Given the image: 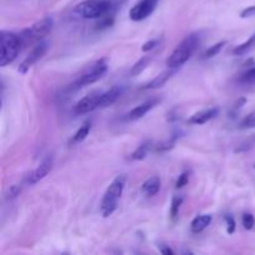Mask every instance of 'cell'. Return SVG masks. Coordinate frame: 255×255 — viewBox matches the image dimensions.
Segmentation results:
<instances>
[{
  "mask_svg": "<svg viewBox=\"0 0 255 255\" xmlns=\"http://www.w3.org/2000/svg\"><path fill=\"white\" fill-rule=\"evenodd\" d=\"M254 168H255V164H254Z\"/></svg>",
  "mask_w": 255,
  "mask_h": 255,
  "instance_id": "obj_36",
  "label": "cell"
},
{
  "mask_svg": "<svg viewBox=\"0 0 255 255\" xmlns=\"http://www.w3.org/2000/svg\"><path fill=\"white\" fill-rule=\"evenodd\" d=\"M107 69H109V65H107L106 60L101 59L99 61L95 62L94 65L89 67L79 79L76 80V82L70 86V89H80V87H84V86H89V85L94 84V82L99 81L102 76L107 72Z\"/></svg>",
  "mask_w": 255,
  "mask_h": 255,
  "instance_id": "obj_6",
  "label": "cell"
},
{
  "mask_svg": "<svg viewBox=\"0 0 255 255\" xmlns=\"http://www.w3.org/2000/svg\"><path fill=\"white\" fill-rule=\"evenodd\" d=\"M122 92H124V89L120 86H115L112 89H110L109 91L102 92L101 97H100L99 109H105V107H109L111 105H114L121 97Z\"/></svg>",
  "mask_w": 255,
  "mask_h": 255,
  "instance_id": "obj_12",
  "label": "cell"
},
{
  "mask_svg": "<svg viewBox=\"0 0 255 255\" xmlns=\"http://www.w3.org/2000/svg\"><path fill=\"white\" fill-rule=\"evenodd\" d=\"M199 42H201V35L198 32H193V34H189L188 36L184 37L179 42L178 46L173 50L171 56L167 59V66L169 69H178L182 65L186 64L193 56Z\"/></svg>",
  "mask_w": 255,
  "mask_h": 255,
  "instance_id": "obj_2",
  "label": "cell"
},
{
  "mask_svg": "<svg viewBox=\"0 0 255 255\" xmlns=\"http://www.w3.org/2000/svg\"><path fill=\"white\" fill-rule=\"evenodd\" d=\"M91 127H92V122L91 121H86L79 129L76 131V133L72 136L71 141H70V144H77V143H81L87 136H89L90 131H91Z\"/></svg>",
  "mask_w": 255,
  "mask_h": 255,
  "instance_id": "obj_17",
  "label": "cell"
},
{
  "mask_svg": "<svg viewBox=\"0 0 255 255\" xmlns=\"http://www.w3.org/2000/svg\"><path fill=\"white\" fill-rule=\"evenodd\" d=\"M159 0H141L129 10V17L133 21H142L147 19L156 9Z\"/></svg>",
  "mask_w": 255,
  "mask_h": 255,
  "instance_id": "obj_9",
  "label": "cell"
},
{
  "mask_svg": "<svg viewBox=\"0 0 255 255\" xmlns=\"http://www.w3.org/2000/svg\"><path fill=\"white\" fill-rule=\"evenodd\" d=\"M47 49H49V42L47 41H40L37 42L34 46V49L27 54V56L25 57L24 61L20 64L19 66V72L21 74H26L30 70V67L34 66L45 54H46Z\"/></svg>",
  "mask_w": 255,
  "mask_h": 255,
  "instance_id": "obj_7",
  "label": "cell"
},
{
  "mask_svg": "<svg viewBox=\"0 0 255 255\" xmlns=\"http://www.w3.org/2000/svg\"><path fill=\"white\" fill-rule=\"evenodd\" d=\"M212 219L213 218L209 214H203V216L196 217L191 223V231L193 233H201V232H203L212 223Z\"/></svg>",
  "mask_w": 255,
  "mask_h": 255,
  "instance_id": "obj_16",
  "label": "cell"
},
{
  "mask_svg": "<svg viewBox=\"0 0 255 255\" xmlns=\"http://www.w3.org/2000/svg\"><path fill=\"white\" fill-rule=\"evenodd\" d=\"M182 203H183V197L182 196H174L172 199V206H171V218L176 221L177 217L179 214V209H181Z\"/></svg>",
  "mask_w": 255,
  "mask_h": 255,
  "instance_id": "obj_23",
  "label": "cell"
},
{
  "mask_svg": "<svg viewBox=\"0 0 255 255\" xmlns=\"http://www.w3.org/2000/svg\"><path fill=\"white\" fill-rule=\"evenodd\" d=\"M242 223H243V227L247 231H252L255 226V219L253 214L244 213L243 217H242Z\"/></svg>",
  "mask_w": 255,
  "mask_h": 255,
  "instance_id": "obj_28",
  "label": "cell"
},
{
  "mask_svg": "<svg viewBox=\"0 0 255 255\" xmlns=\"http://www.w3.org/2000/svg\"><path fill=\"white\" fill-rule=\"evenodd\" d=\"M151 61H152L151 56L141 57V59H139L138 61L132 66L131 71H129V75H131V76H138L139 74H142V72L147 69V66H148Z\"/></svg>",
  "mask_w": 255,
  "mask_h": 255,
  "instance_id": "obj_19",
  "label": "cell"
},
{
  "mask_svg": "<svg viewBox=\"0 0 255 255\" xmlns=\"http://www.w3.org/2000/svg\"><path fill=\"white\" fill-rule=\"evenodd\" d=\"M21 186L19 184H12L7 188L6 193H5V199L6 201H11V199H15L20 193H21Z\"/></svg>",
  "mask_w": 255,
  "mask_h": 255,
  "instance_id": "obj_26",
  "label": "cell"
},
{
  "mask_svg": "<svg viewBox=\"0 0 255 255\" xmlns=\"http://www.w3.org/2000/svg\"><path fill=\"white\" fill-rule=\"evenodd\" d=\"M159 45V39H153V40H149V41H147L146 44L142 46V51L147 52L149 51V50H153L154 47L158 46Z\"/></svg>",
  "mask_w": 255,
  "mask_h": 255,
  "instance_id": "obj_31",
  "label": "cell"
},
{
  "mask_svg": "<svg viewBox=\"0 0 255 255\" xmlns=\"http://www.w3.org/2000/svg\"><path fill=\"white\" fill-rule=\"evenodd\" d=\"M181 119V114H179V110L178 109H173L168 112L167 115V121L169 122H176Z\"/></svg>",
  "mask_w": 255,
  "mask_h": 255,
  "instance_id": "obj_32",
  "label": "cell"
},
{
  "mask_svg": "<svg viewBox=\"0 0 255 255\" xmlns=\"http://www.w3.org/2000/svg\"><path fill=\"white\" fill-rule=\"evenodd\" d=\"M101 91H94L91 94L82 97L79 102L74 106V112L76 115H86L90 112L99 109L100 97H101Z\"/></svg>",
  "mask_w": 255,
  "mask_h": 255,
  "instance_id": "obj_8",
  "label": "cell"
},
{
  "mask_svg": "<svg viewBox=\"0 0 255 255\" xmlns=\"http://www.w3.org/2000/svg\"><path fill=\"white\" fill-rule=\"evenodd\" d=\"M121 2L119 0H84L75 6V14L84 19H100L105 15L112 14Z\"/></svg>",
  "mask_w": 255,
  "mask_h": 255,
  "instance_id": "obj_1",
  "label": "cell"
},
{
  "mask_svg": "<svg viewBox=\"0 0 255 255\" xmlns=\"http://www.w3.org/2000/svg\"><path fill=\"white\" fill-rule=\"evenodd\" d=\"M127 176L126 174H119L114 181L107 187L101 202V212L105 218L111 216L117 208V202L121 198L124 193L125 186H126Z\"/></svg>",
  "mask_w": 255,
  "mask_h": 255,
  "instance_id": "obj_3",
  "label": "cell"
},
{
  "mask_svg": "<svg viewBox=\"0 0 255 255\" xmlns=\"http://www.w3.org/2000/svg\"><path fill=\"white\" fill-rule=\"evenodd\" d=\"M151 147H152V141H144L143 143L139 144V146L134 149L133 153L131 154L132 161H142V159L146 158V156L148 154Z\"/></svg>",
  "mask_w": 255,
  "mask_h": 255,
  "instance_id": "obj_18",
  "label": "cell"
},
{
  "mask_svg": "<svg viewBox=\"0 0 255 255\" xmlns=\"http://www.w3.org/2000/svg\"><path fill=\"white\" fill-rule=\"evenodd\" d=\"M159 252H161L162 254H164V255H169V254H173L174 252L172 251L171 248H169V247H167V246H163V244H162L161 247H159Z\"/></svg>",
  "mask_w": 255,
  "mask_h": 255,
  "instance_id": "obj_35",
  "label": "cell"
},
{
  "mask_svg": "<svg viewBox=\"0 0 255 255\" xmlns=\"http://www.w3.org/2000/svg\"><path fill=\"white\" fill-rule=\"evenodd\" d=\"M239 81L243 84H255V67H252V69L247 70L244 74H242Z\"/></svg>",
  "mask_w": 255,
  "mask_h": 255,
  "instance_id": "obj_27",
  "label": "cell"
},
{
  "mask_svg": "<svg viewBox=\"0 0 255 255\" xmlns=\"http://www.w3.org/2000/svg\"><path fill=\"white\" fill-rule=\"evenodd\" d=\"M178 137H181V136H179V133L173 134V136H172L169 139H167V141L159 142L158 144H156V146H154V149H156L157 152L169 151V149H172L174 147V144H176V141H177V138H178Z\"/></svg>",
  "mask_w": 255,
  "mask_h": 255,
  "instance_id": "obj_21",
  "label": "cell"
},
{
  "mask_svg": "<svg viewBox=\"0 0 255 255\" xmlns=\"http://www.w3.org/2000/svg\"><path fill=\"white\" fill-rule=\"evenodd\" d=\"M218 114H219L218 107H213V109L204 110V111L194 114L193 116L188 120V122L191 125H203V124H207L208 121H211V120L216 119V117L218 116Z\"/></svg>",
  "mask_w": 255,
  "mask_h": 255,
  "instance_id": "obj_13",
  "label": "cell"
},
{
  "mask_svg": "<svg viewBox=\"0 0 255 255\" xmlns=\"http://www.w3.org/2000/svg\"><path fill=\"white\" fill-rule=\"evenodd\" d=\"M52 167H54V156L50 154V156L45 157V158L42 159L41 163L27 176L26 183L29 184V186H32V184L37 183V182H40L41 179H44L45 177L51 172Z\"/></svg>",
  "mask_w": 255,
  "mask_h": 255,
  "instance_id": "obj_10",
  "label": "cell"
},
{
  "mask_svg": "<svg viewBox=\"0 0 255 255\" xmlns=\"http://www.w3.org/2000/svg\"><path fill=\"white\" fill-rule=\"evenodd\" d=\"M22 41L19 35L11 31H0V66L11 64L21 50Z\"/></svg>",
  "mask_w": 255,
  "mask_h": 255,
  "instance_id": "obj_4",
  "label": "cell"
},
{
  "mask_svg": "<svg viewBox=\"0 0 255 255\" xmlns=\"http://www.w3.org/2000/svg\"><path fill=\"white\" fill-rule=\"evenodd\" d=\"M239 128L241 129H251L255 128V111L251 112L249 115H247L243 120L239 124Z\"/></svg>",
  "mask_w": 255,
  "mask_h": 255,
  "instance_id": "obj_24",
  "label": "cell"
},
{
  "mask_svg": "<svg viewBox=\"0 0 255 255\" xmlns=\"http://www.w3.org/2000/svg\"><path fill=\"white\" fill-rule=\"evenodd\" d=\"M254 46H255V34L252 35V36L249 37L246 42L238 45V46L233 50V54L234 55H244V54H247L248 51H251Z\"/></svg>",
  "mask_w": 255,
  "mask_h": 255,
  "instance_id": "obj_20",
  "label": "cell"
},
{
  "mask_svg": "<svg viewBox=\"0 0 255 255\" xmlns=\"http://www.w3.org/2000/svg\"><path fill=\"white\" fill-rule=\"evenodd\" d=\"M255 144V138H252L249 139V141H247L246 143L241 144V146L238 147V148L236 149V152H244V151H248V149H251L252 147H253Z\"/></svg>",
  "mask_w": 255,
  "mask_h": 255,
  "instance_id": "obj_33",
  "label": "cell"
},
{
  "mask_svg": "<svg viewBox=\"0 0 255 255\" xmlns=\"http://www.w3.org/2000/svg\"><path fill=\"white\" fill-rule=\"evenodd\" d=\"M114 21H115L114 15H112V14L105 15V16L100 17V21L96 24V29L97 30L107 29V27H110V26H112V25H114Z\"/></svg>",
  "mask_w": 255,
  "mask_h": 255,
  "instance_id": "obj_25",
  "label": "cell"
},
{
  "mask_svg": "<svg viewBox=\"0 0 255 255\" xmlns=\"http://www.w3.org/2000/svg\"><path fill=\"white\" fill-rule=\"evenodd\" d=\"M226 223H227V232L229 234H233L236 232V221L232 216H226Z\"/></svg>",
  "mask_w": 255,
  "mask_h": 255,
  "instance_id": "obj_30",
  "label": "cell"
},
{
  "mask_svg": "<svg viewBox=\"0 0 255 255\" xmlns=\"http://www.w3.org/2000/svg\"><path fill=\"white\" fill-rule=\"evenodd\" d=\"M158 104V99H151L149 101L143 102V104H141L139 106H136L134 109H132L131 111L126 115V120L127 121H137V120L142 119L147 112H149L152 109H154Z\"/></svg>",
  "mask_w": 255,
  "mask_h": 255,
  "instance_id": "obj_11",
  "label": "cell"
},
{
  "mask_svg": "<svg viewBox=\"0 0 255 255\" xmlns=\"http://www.w3.org/2000/svg\"><path fill=\"white\" fill-rule=\"evenodd\" d=\"M174 72H176V69H169V70H167V71L162 72V74L157 75V76L154 77L153 80H151V81H149L148 84L144 85L143 89L144 90H156V89H159V87L163 86L164 84H167V81H168V80L171 79L172 76H173Z\"/></svg>",
  "mask_w": 255,
  "mask_h": 255,
  "instance_id": "obj_14",
  "label": "cell"
},
{
  "mask_svg": "<svg viewBox=\"0 0 255 255\" xmlns=\"http://www.w3.org/2000/svg\"><path fill=\"white\" fill-rule=\"evenodd\" d=\"M252 16H255V5L246 7V9L241 12V17H243V19H246V17H252Z\"/></svg>",
  "mask_w": 255,
  "mask_h": 255,
  "instance_id": "obj_34",
  "label": "cell"
},
{
  "mask_svg": "<svg viewBox=\"0 0 255 255\" xmlns=\"http://www.w3.org/2000/svg\"><path fill=\"white\" fill-rule=\"evenodd\" d=\"M227 42L226 41H221V42H217V44L212 45L209 49L206 50V52L203 54L204 59H211V57H214L216 55H218L219 52L223 50V47L226 46Z\"/></svg>",
  "mask_w": 255,
  "mask_h": 255,
  "instance_id": "obj_22",
  "label": "cell"
},
{
  "mask_svg": "<svg viewBox=\"0 0 255 255\" xmlns=\"http://www.w3.org/2000/svg\"><path fill=\"white\" fill-rule=\"evenodd\" d=\"M54 26V19L50 16L42 17L41 20L36 21L32 24L31 26L25 29L24 31L20 35L22 45H29V44H36L40 42L50 31L52 30Z\"/></svg>",
  "mask_w": 255,
  "mask_h": 255,
  "instance_id": "obj_5",
  "label": "cell"
},
{
  "mask_svg": "<svg viewBox=\"0 0 255 255\" xmlns=\"http://www.w3.org/2000/svg\"><path fill=\"white\" fill-rule=\"evenodd\" d=\"M142 192L146 194L147 197H153L161 189V178L158 176H153L151 178L147 179L143 184H142Z\"/></svg>",
  "mask_w": 255,
  "mask_h": 255,
  "instance_id": "obj_15",
  "label": "cell"
},
{
  "mask_svg": "<svg viewBox=\"0 0 255 255\" xmlns=\"http://www.w3.org/2000/svg\"><path fill=\"white\" fill-rule=\"evenodd\" d=\"M189 176H191V172H189V171H184L183 173H182L181 176L178 177V179H177V182H176V188H177V189L183 188V187L186 186L187 183H188Z\"/></svg>",
  "mask_w": 255,
  "mask_h": 255,
  "instance_id": "obj_29",
  "label": "cell"
}]
</instances>
